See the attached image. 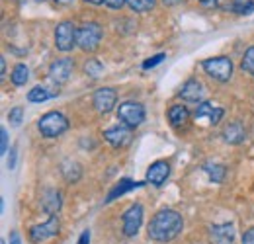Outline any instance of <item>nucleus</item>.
I'll return each instance as SVG.
<instances>
[{
  "instance_id": "39",
  "label": "nucleus",
  "mask_w": 254,
  "mask_h": 244,
  "mask_svg": "<svg viewBox=\"0 0 254 244\" xmlns=\"http://www.w3.org/2000/svg\"><path fill=\"white\" fill-rule=\"evenodd\" d=\"M55 2H57V4H70L72 0H55Z\"/></svg>"
},
{
  "instance_id": "21",
  "label": "nucleus",
  "mask_w": 254,
  "mask_h": 244,
  "mask_svg": "<svg viewBox=\"0 0 254 244\" xmlns=\"http://www.w3.org/2000/svg\"><path fill=\"white\" fill-rule=\"evenodd\" d=\"M28 78H30V68H28L24 62H18V64L14 66V70H12V74H10L12 84H14V86H24V84L28 82Z\"/></svg>"
},
{
  "instance_id": "25",
  "label": "nucleus",
  "mask_w": 254,
  "mask_h": 244,
  "mask_svg": "<svg viewBox=\"0 0 254 244\" xmlns=\"http://www.w3.org/2000/svg\"><path fill=\"white\" fill-rule=\"evenodd\" d=\"M233 12L241 14V16H249L254 12V0H235L233 2Z\"/></svg>"
},
{
  "instance_id": "17",
  "label": "nucleus",
  "mask_w": 254,
  "mask_h": 244,
  "mask_svg": "<svg viewBox=\"0 0 254 244\" xmlns=\"http://www.w3.org/2000/svg\"><path fill=\"white\" fill-rule=\"evenodd\" d=\"M223 139L229 143V145H239L247 139V131L243 127L241 122H233L229 123L225 129H223Z\"/></svg>"
},
{
  "instance_id": "14",
  "label": "nucleus",
  "mask_w": 254,
  "mask_h": 244,
  "mask_svg": "<svg viewBox=\"0 0 254 244\" xmlns=\"http://www.w3.org/2000/svg\"><path fill=\"white\" fill-rule=\"evenodd\" d=\"M203 94H205L203 84L197 78H190V80L184 82V86L180 90V98L186 100V102H201L203 100Z\"/></svg>"
},
{
  "instance_id": "29",
  "label": "nucleus",
  "mask_w": 254,
  "mask_h": 244,
  "mask_svg": "<svg viewBox=\"0 0 254 244\" xmlns=\"http://www.w3.org/2000/svg\"><path fill=\"white\" fill-rule=\"evenodd\" d=\"M166 55L164 53H159V55H155V57H151V59H147V61L143 62V68L145 70H149V68H153V66H157V64H160L162 62V59H164Z\"/></svg>"
},
{
  "instance_id": "2",
  "label": "nucleus",
  "mask_w": 254,
  "mask_h": 244,
  "mask_svg": "<svg viewBox=\"0 0 254 244\" xmlns=\"http://www.w3.org/2000/svg\"><path fill=\"white\" fill-rule=\"evenodd\" d=\"M37 129H39V133L43 137L55 139V137H61L64 131L68 129V120L64 118L61 112H47L37 122Z\"/></svg>"
},
{
  "instance_id": "3",
  "label": "nucleus",
  "mask_w": 254,
  "mask_h": 244,
  "mask_svg": "<svg viewBox=\"0 0 254 244\" xmlns=\"http://www.w3.org/2000/svg\"><path fill=\"white\" fill-rule=\"evenodd\" d=\"M201 68L207 76H211L217 82H229L233 76V61L229 57H211L201 61Z\"/></svg>"
},
{
  "instance_id": "37",
  "label": "nucleus",
  "mask_w": 254,
  "mask_h": 244,
  "mask_svg": "<svg viewBox=\"0 0 254 244\" xmlns=\"http://www.w3.org/2000/svg\"><path fill=\"white\" fill-rule=\"evenodd\" d=\"M0 66H2V76H4V74H6V61H4V59L0 61Z\"/></svg>"
},
{
  "instance_id": "7",
  "label": "nucleus",
  "mask_w": 254,
  "mask_h": 244,
  "mask_svg": "<svg viewBox=\"0 0 254 244\" xmlns=\"http://www.w3.org/2000/svg\"><path fill=\"white\" fill-rule=\"evenodd\" d=\"M59 231H61L59 217L51 215L49 221H45V223H41V225H35V227L30 229V241L35 244L45 243V241H49V239H55V237L59 235Z\"/></svg>"
},
{
  "instance_id": "32",
  "label": "nucleus",
  "mask_w": 254,
  "mask_h": 244,
  "mask_svg": "<svg viewBox=\"0 0 254 244\" xmlns=\"http://www.w3.org/2000/svg\"><path fill=\"white\" fill-rule=\"evenodd\" d=\"M243 244H254V227H251V229L245 233V237H243Z\"/></svg>"
},
{
  "instance_id": "13",
  "label": "nucleus",
  "mask_w": 254,
  "mask_h": 244,
  "mask_svg": "<svg viewBox=\"0 0 254 244\" xmlns=\"http://www.w3.org/2000/svg\"><path fill=\"white\" fill-rule=\"evenodd\" d=\"M168 176H170V164L166 160L153 162L149 166V170H147V182L153 183V185H162Z\"/></svg>"
},
{
  "instance_id": "11",
  "label": "nucleus",
  "mask_w": 254,
  "mask_h": 244,
  "mask_svg": "<svg viewBox=\"0 0 254 244\" xmlns=\"http://www.w3.org/2000/svg\"><path fill=\"white\" fill-rule=\"evenodd\" d=\"M72 70H74L72 59H66V57L64 59H57V61L51 62V66H49V78L53 82H57V84H64L70 78Z\"/></svg>"
},
{
  "instance_id": "40",
  "label": "nucleus",
  "mask_w": 254,
  "mask_h": 244,
  "mask_svg": "<svg viewBox=\"0 0 254 244\" xmlns=\"http://www.w3.org/2000/svg\"><path fill=\"white\" fill-rule=\"evenodd\" d=\"M0 244H6V243H4V241H2V243H0Z\"/></svg>"
},
{
  "instance_id": "16",
  "label": "nucleus",
  "mask_w": 254,
  "mask_h": 244,
  "mask_svg": "<svg viewBox=\"0 0 254 244\" xmlns=\"http://www.w3.org/2000/svg\"><path fill=\"white\" fill-rule=\"evenodd\" d=\"M63 205V199H61V191L59 189H45L41 193V207L43 211L49 215H55Z\"/></svg>"
},
{
  "instance_id": "27",
  "label": "nucleus",
  "mask_w": 254,
  "mask_h": 244,
  "mask_svg": "<svg viewBox=\"0 0 254 244\" xmlns=\"http://www.w3.org/2000/svg\"><path fill=\"white\" fill-rule=\"evenodd\" d=\"M241 68L249 74H254V47L247 49L245 57H243V62H241Z\"/></svg>"
},
{
  "instance_id": "30",
  "label": "nucleus",
  "mask_w": 254,
  "mask_h": 244,
  "mask_svg": "<svg viewBox=\"0 0 254 244\" xmlns=\"http://www.w3.org/2000/svg\"><path fill=\"white\" fill-rule=\"evenodd\" d=\"M0 139H2V145H0V151L2 153H8V131L2 127L0 129Z\"/></svg>"
},
{
  "instance_id": "12",
  "label": "nucleus",
  "mask_w": 254,
  "mask_h": 244,
  "mask_svg": "<svg viewBox=\"0 0 254 244\" xmlns=\"http://www.w3.org/2000/svg\"><path fill=\"white\" fill-rule=\"evenodd\" d=\"M209 241L211 244H233L235 243V227L231 223L213 225L209 229Z\"/></svg>"
},
{
  "instance_id": "35",
  "label": "nucleus",
  "mask_w": 254,
  "mask_h": 244,
  "mask_svg": "<svg viewBox=\"0 0 254 244\" xmlns=\"http://www.w3.org/2000/svg\"><path fill=\"white\" fill-rule=\"evenodd\" d=\"M201 2V6H205V8H215L217 6V0H199Z\"/></svg>"
},
{
  "instance_id": "28",
  "label": "nucleus",
  "mask_w": 254,
  "mask_h": 244,
  "mask_svg": "<svg viewBox=\"0 0 254 244\" xmlns=\"http://www.w3.org/2000/svg\"><path fill=\"white\" fill-rule=\"evenodd\" d=\"M22 118H24V108H22V106L12 108L10 114H8V120L12 122V125H20V123H22Z\"/></svg>"
},
{
  "instance_id": "4",
  "label": "nucleus",
  "mask_w": 254,
  "mask_h": 244,
  "mask_svg": "<svg viewBox=\"0 0 254 244\" xmlns=\"http://www.w3.org/2000/svg\"><path fill=\"white\" fill-rule=\"evenodd\" d=\"M102 26L96 24V22H86L78 28V35H76V41H78V47L82 51H88L92 53L100 47V41H102Z\"/></svg>"
},
{
  "instance_id": "34",
  "label": "nucleus",
  "mask_w": 254,
  "mask_h": 244,
  "mask_svg": "<svg viewBox=\"0 0 254 244\" xmlns=\"http://www.w3.org/2000/svg\"><path fill=\"white\" fill-rule=\"evenodd\" d=\"M78 244H90V231H84L78 239Z\"/></svg>"
},
{
  "instance_id": "8",
  "label": "nucleus",
  "mask_w": 254,
  "mask_h": 244,
  "mask_svg": "<svg viewBox=\"0 0 254 244\" xmlns=\"http://www.w3.org/2000/svg\"><path fill=\"white\" fill-rule=\"evenodd\" d=\"M122 223H124V233L127 237H135L143 225V205L141 203L131 205L122 217Z\"/></svg>"
},
{
  "instance_id": "5",
  "label": "nucleus",
  "mask_w": 254,
  "mask_h": 244,
  "mask_svg": "<svg viewBox=\"0 0 254 244\" xmlns=\"http://www.w3.org/2000/svg\"><path fill=\"white\" fill-rule=\"evenodd\" d=\"M76 35H78V30L74 28V24L64 20V22H61V24L55 28V47H57L59 51H63V53L72 51V49L78 45Z\"/></svg>"
},
{
  "instance_id": "33",
  "label": "nucleus",
  "mask_w": 254,
  "mask_h": 244,
  "mask_svg": "<svg viewBox=\"0 0 254 244\" xmlns=\"http://www.w3.org/2000/svg\"><path fill=\"white\" fill-rule=\"evenodd\" d=\"M16 158H18L16 149H12V151H10V158H8V168H10V170H14V168H16Z\"/></svg>"
},
{
  "instance_id": "15",
  "label": "nucleus",
  "mask_w": 254,
  "mask_h": 244,
  "mask_svg": "<svg viewBox=\"0 0 254 244\" xmlns=\"http://www.w3.org/2000/svg\"><path fill=\"white\" fill-rule=\"evenodd\" d=\"M223 114H225L223 108L213 106L211 102H201V104L197 106V110H195V120H203V118H207L211 125H217V123L221 122Z\"/></svg>"
},
{
  "instance_id": "26",
  "label": "nucleus",
  "mask_w": 254,
  "mask_h": 244,
  "mask_svg": "<svg viewBox=\"0 0 254 244\" xmlns=\"http://www.w3.org/2000/svg\"><path fill=\"white\" fill-rule=\"evenodd\" d=\"M127 4L133 12H139V14L149 12L151 8H155V0H127Z\"/></svg>"
},
{
  "instance_id": "6",
  "label": "nucleus",
  "mask_w": 254,
  "mask_h": 244,
  "mask_svg": "<svg viewBox=\"0 0 254 244\" xmlns=\"http://www.w3.org/2000/svg\"><path fill=\"white\" fill-rule=\"evenodd\" d=\"M118 118L124 122V125L127 127H139L141 123L145 122V108H143V104H139V102H131V100H127L124 104H120V108H118Z\"/></svg>"
},
{
  "instance_id": "38",
  "label": "nucleus",
  "mask_w": 254,
  "mask_h": 244,
  "mask_svg": "<svg viewBox=\"0 0 254 244\" xmlns=\"http://www.w3.org/2000/svg\"><path fill=\"white\" fill-rule=\"evenodd\" d=\"M84 2H88V4H102L104 0H84Z\"/></svg>"
},
{
  "instance_id": "23",
  "label": "nucleus",
  "mask_w": 254,
  "mask_h": 244,
  "mask_svg": "<svg viewBox=\"0 0 254 244\" xmlns=\"http://www.w3.org/2000/svg\"><path fill=\"white\" fill-rule=\"evenodd\" d=\"M53 94L47 90V88H43V86H33L32 90L28 92V100L33 102V104H41V102H45V100H49Z\"/></svg>"
},
{
  "instance_id": "31",
  "label": "nucleus",
  "mask_w": 254,
  "mask_h": 244,
  "mask_svg": "<svg viewBox=\"0 0 254 244\" xmlns=\"http://www.w3.org/2000/svg\"><path fill=\"white\" fill-rule=\"evenodd\" d=\"M126 2L127 0H104V4H106L108 8H112V10H120Z\"/></svg>"
},
{
  "instance_id": "18",
  "label": "nucleus",
  "mask_w": 254,
  "mask_h": 244,
  "mask_svg": "<svg viewBox=\"0 0 254 244\" xmlns=\"http://www.w3.org/2000/svg\"><path fill=\"white\" fill-rule=\"evenodd\" d=\"M139 185H143V183H141V182H133V180H129V178H124V180H120V182H118L116 185H114V187H112V191L108 193L106 201H108V203H112L114 199L122 197L124 193L131 191V189H135V187H139Z\"/></svg>"
},
{
  "instance_id": "9",
  "label": "nucleus",
  "mask_w": 254,
  "mask_h": 244,
  "mask_svg": "<svg viewBox=\"0 0 254 244\" xmlns=\"http://www.w3.org/2000/svg\"><path fill=\"white\" fill-rule=\"evenodd\" d=\"M116 102H118V92L114 88H108V86L98 88L92 96V104H94L96 112H100V114H110L114 110Z\"/></svg>"
},
{
  "instance_id": "20",
  "label": "nucleus",
  "mask_w": 254,
  "mask_h": 244,
  "mask_svg": "<svg viewBox=\"0 0 254 244\" xmlns=\"http://www.w3.org/2000/svg\"><path fill=\"white\" fill-rule=\"evenodd\" d=\"M188 118H190V112H188L186 106L176 104V106H172V108L168 110V120H170V123H172L174 127L184 125V123L188 122Z\"/></svg>"
},
{
  "instance_id": "1",
  "label": "nucleus",
  "mask_w": 254,
  "mask_h": 244,
  "mask_svg": "<svg viewBox=\"0 0 254 244\" xmlns=\"http://www.w3.org/2000/svg\"><path fill=\"white\" fill-rule=\"evenodd\" d=\"M184 229V219L182 215L174 209H160L149 223V239L157 241V243H168L172 239H176Z\"/></svg>"
},
{
  "instance_id": "19",
  "label": "nucleus",
  "mask_w": 254,
  "mask_h": 244,
  "mask_svg": "<svg viewBox=\"0 0 254 244\" xmlns=\"http://www.w3.org/2000/svg\"><path fill=\"white\" fill-rule=\"evenodd\" d=\"M61 174H63V178L66 180V182L74 183L80 180V176H82V168H80V164L74 162V160H64L63 164H61Z\"/></svg>"
},
{
  "instance_id": "22",
  "label": "nucleus",
  "mask_w": 254,
  "mask_h": 244,
  "mask_svg": "<svg viewBox=\"0 0 254 244\" xmlns=\"http://www.w3.org/2000/svg\"><path fill=\"white\" fill-rule=\"evenodd\" d=\"M203 170L207 172V176H209V180L213 183H221L223 178H225V166L223 164H205L203 166Z\"/></svg>"
},
{
  "instance_id": "36",
  "label": "nucleus",
  "mask_w": 254,
  "mask_h": 244,
  "mask_svg": "<svg viewBox=\"0 0 254 244\" xmlns=\"http://www.w3.org/2000/svg\"><path fill=\"white\" fill-rule=\"evenodd\" d=\"M10 244H22V241H20V235H18V233H12V235H10Z\"/></svg>"
},
{
  "instance_id": "24",
  "label": "nucleus",
  "mask_w": 254,
  "mask_h": 244,
  "mask_svg": "<svg viewBox=\"0 0 254 244\" xmlns=\"http://www.w3.org/2000/svg\"><path fill=\"white\" fill-rule=\"evenodd\" d=\"M84 72H86L90 78H98V76H102V72H104V64L98 61V59H88V61L84 62Z\"/></svg>"
},
{
  "instance_id": "10",
  "label": "nucleus",
  "mask_w": 254,
  "mask_h": 244,
  "mask_svg": "<svg viewBox=\"0 0 254 244\" xmlns=\"http://www.w3.org/2000/svg\"><path fill=\"white\" fill-rule=\"evenodd\" d=\"M104 139L112 147L124 149V147H127L131 143V127H127V125H114V127L104 131Z\"/></svg>"
}]
</instances>
